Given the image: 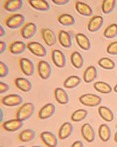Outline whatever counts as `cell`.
I'll list each match as a JSON object with an SVG mask.
<instances>
[{
  "label": "cell",
  "mask_w": 117,
  "mask_h": 147,
  "mask_svg": "<svg viewBox=\"0 0 117 147\" xmlns=\"http://www.w3.org/2000/svg\"><path fill=\"white\" fill-rule=\"evenodd\" d=\"M26 49V44L21 41H13L10 43L8 46V50L13 55H20Z\"/></svg>",
  "instance_id": "23"
},
{
  "label": "cell",
  "mask_w": 117,
  "mask_h": 147,
  "mask_svg": "<svg viewBox=\"0 0 117 147\" xmlns=\"http://www.w3.org/2000/svg\"><path fill=\"white\" fill-rule=\"evenodd\" d=\"M75 8L77 13L81 16L89 17L93 15L92 8L84 2L76 0L75 2Z\"/></svg>",
  "instance_id": "18"
},
{
  "label": "cell",
  "mask_w": 117,
  "mask_h": 147,
  "mask_svg": "<svg viewBox=\"0 0 117 147\" xmlns=\"http://www.w3.org/2000/svg\"><path fill=\"white\" fill-rule=\"evenodd\" d=\"M13 83L18 89L24 92H30L32 87V82L24 77H19L15 78Z\"/></svg>",
  "instance_id": "19"
},
{
  "label": "cell",
  "mask_w": 117,
  "mask_h": 147,
  "mask_svg": "<svg viewBox=\"0 0 117 147\" xmlns=\"http://www.w3.org/2000/svg\"><path fill=\"white\" fill-rule=\"evenodd\" d=\"M37 26L34 23L27 22L25 23L20 29V35L25 39L32 38L36 34Z\"/></svg>",
  "instance_id": "9"
},
{
  "label": "cell",
  "mask_w": 117,
  "mask_h": 147,
  "mask_svg": "<svg viewBox=\"0 0 117 147\" xmlns=\"http://www.w3.org/2000/svg\"><path fill=\"white\" fill-rule=\"evenodd\" d=\"M81 133L83 138L87 142H93L95 139V131L92 125L89 123H85L82 125Z\"/></svg>",
  "instance_id": "13"
},
{
  "label": "cell",
  "mask_w": 117,
  "mask_h": 147,
  "mask_svg": "<svg viewBox=\"0 0 117 147\" xmlns=\"http://www.w3.org/2000/svg\"><path fill=\"white\" fill-rule=\"evenodd\" d=\"M57 36V40L62 47L66 49L71 48L72 45V38L68 32L64 30H59Z\"/></svg>",
  "instance_id": "17"
},
{
  "label": "cell",
  "mask_w": 117,
  "mask_h": 147,
  "mask_svg": "<svg viewBox=\"0 0 117 147\" xmlns=\"http://www.w3.org/2000/svg\"><path fill=\"white\" fill-rule=\"evenodd\" d=\"M27 1L32 8L37 11L45 12L50 10V5L46 0H27Z\"/></svg>",
  "instance_id": "24"
},
{
  "label": "cell",
  "mask_w": 117,
  "mask_h": 147,
  "mask_svg": "<svg viewBox=\"0 0 117 147\" xmlns=\"http://www.w3.org/2000/svg\"><path fill=\"white\" fill-rule=\"evenodd\" d=\"M98 134L99 138L102 142H108L111 138V129L106 124H102L100 125L98 128Z\"/></svg>",
  "instance_id": "29"
},
{
  "label": "cell",
  "mask_w": 117,
  "mask_h": 147,
  "mask_svg": "<svg viewBox=\"0 0 117 147\" xmlns=\"http://www.w3.org/2000/svg\"><path fill=\"white\" fill-rule=\"evenodd\" d=\"M116 5V0H102L101 10L105 14H108L114 10Z\"/></svg>",
  "instance_id": "34"
},
{
  "label": "cell",
  "mask_w": 117,
  "mask_h": 147,
  "mask_svg": "<svg viewBox=\"0 0 117 147\" xmlns=\"http://www.w3.org/2000/svg\"><path fill=\"white\" fill-rule=\"evenodd\" d=\"M40 34L43 41L49 47H52L56 43L57 36L50 29L43 28L40 30Z\"/></svg>",
  "instance_id": "14"
},
{
  "label": "cell",
  "mask_w": 117,
  "mask_h": 147,
  "mask_svg": "<svg viewBox=\"0 0 117 147\" xmlns=\"http://www.w3.org/2000/svg\"><path fill=\"white\" fill-rule=\"evenodd\" d=\"M51 59L57 67L63 68L66 64V57L63 51L57 49H54L51 51Z\"/></svg>",
  "instance_id": "8"
},
{
  "label": "cell",
  "mask_w": 117,
  "mask_h": 147,
  "mask_svg": "<svg viewBox=\"0 0 117 147\" xmlns=\"http://www.w3.org/2000/svg\"><path fill=\"white\" fill-rule=\"evenodd\" d=\"M3 117H4V114H3V111L2 109H0V122L1 123L3 122Z\"/></svg>",
  "instance_id": "44"
},
{
  "label": "cell",
  "mask_w": 117,
  "mask_h": 147,
  "mask_svg": "<svg viewBox=\"0 0 117 147\" xmlns=\"http://www.w3.org/2000/svg\"><path fill=\"white\" fill-rule=\"evenodd\" d=\"M56 111V106L52 103H47L39 110L38 117L41 120L48 119L53 116Z\"/></svg>",
  "instance_id": "12"
},
{
  "label": "cell",
  "mask_w": 117,
  "mask_h": 147,
  "mask_svg": "<svg viewBox=\"0 0 117 147\" xmlns=\"http://www.w3.org/2000/svg\"><path fill=\"white\" fill-rule=\"evenodd\" d=\"M9 73V69L7 65L1 61H0V77L1 78H5L7 76Z\"/></svg>",
  "instance_id": "37"
},
{
  "label": "cell",
  "mask_w": 117,
  "mask_h": 147,
  "mask_svg": "<svg viewBox=\"0 0 117 147\" xmlns=\"http://www.w3.org/2000/svg\"><path fill=\"white\" fill-rule=\"evenodd\" d=\"M70 147H84V145L81 141L77 140L71 144Z\"/></svg>",
  "instance_id": "42"
},
{
  "label": "cell",
  "mask_w": 117,
  "mask_h": 147,
  "mask_svg": "<svg viewBox=\"0 0 117 147\" xmlns=\"http://www.w3.org/2000/svg\"><path fill=\"white\" fill-rule=\"evenodd\" d=\"M95 91L103 94H108L112 92V88L108 83L103 81H98L93 84Z\"/></svg>",
  "instance_id": "32"
},
{
  "label": "cell",
  "mask_w": 117,
  "mask_h": 147,
  "mask_svg": "<svg viewBox=\"0 0 117 147\" xmlns=\"http://www.w3.org/2000/svg\"><path fill=\"white\" fill-rule=\"evenodd\" d=\"M10 88L9 85L3 82H0V93L4 94L7 92Z\"/></svg>",
  "instance_id": "39"
},
{
  "label": "cell",
  "mask_w": 117,
  "mask_h": 147,
  "mask_svg": "<svg viewBox=\"0 0 117 147\" xmlns=\"http://www.w3.org/2000/svg\"></svg>",
  "instance_id": "50"
},
{
  "label": "cell",
  "mask_w": 117,
  "mask_h": 147,
  "mask_svg": "<svg viewBox=\"0 0 117 147\" xmlns=\"http://www.w3.org/2000/svg\"><path fill=\"white\" fill-rule=\"evenodd\" d=\"M114 91L115 92V93H117V84L114 86Z\"/></svg>",
  "instance_id": "46"
},
{
  "label": "cell",
  "mask_w": 117,
  "mask_h": 147,
  "mask_svg": "<svg viewBox=\"0 0 117 147\" xmlns=\"http://www.w3.org/2000/svg\"><path fill=\"white\" fill-rule=\"evenodd\" d=\"M99 115L102 119L108 122H112L114 119V115L111 109L103 106L99 107L98 109Z\"/></svg>",
  "instance_id": "31"
},
{
  "label": "cell",
  "mask_w": 117,
  "mask_h": 147,
  "mask_svg": "<svg viewBox=\"0 0 117 147\" xmlns=\"http://www.w3.org/2000/svg\"><path fill=\"white\" fill-rule=\"evenodd\" d=\"M103 36L107 38H113L117 36V24H112L108 26L103 32Z\"/></svg>",
  "instance_id": "36"
},
{
  "label": "cell",
  "mask_w": 117,
  "mask_h": 147,
  "mask_svg": "<svg viewBox=\"0 0 117 147\" xmlns=\"http://www.w3.org/2000/svg\"><path fill=\"white\" fill-rule=\"evenodd\" d=\"M79 102L83 105L88 107H95L101 103L102 99L99 95L94 94H84L78 98Z\"/></svg>",
  "instance_id": "3"
},
{
  "label": "cell",
  "mask_w": 117,
  "mask_h": 147,
  "mask_svg": "<svg viewBox=\"0 0 117 147\" xmlns=\"http://www.w3.org/2000/svg\"><path fill=\"white\" fill-rule=\"evenodd\" d=\"M41 142L46 147H56L58 144V138L49 131H42L39 135Z\"/></svg>",
  "instance_id": "4"
},
{
  "label": "cell",
  "mask_w": 117,
  "mask_h": 147,
  "mask_svg": "<svg viewBox=\"0 0 117 147\" xmlns=\"http://www.w3.org/2000/svg\"><path fill=\"white\" fill-rule=\"evenodd\" d=\"M0 147H4L3 146H0Z\"/></svg>",
  "instance_id": "49"
},
{
  "label": "cell",
  "mask_w": 117,
  "mask_h": 147,
  "mask_svg": "<svg viewBox=\"0 0 117 147\" xmlns=\"http://www.w3.org/2000/svg\"><path fill=\"white\" fill-rule=\"evenodd\" d=\"M106 51L110 55H117V41L111 42L108 46Z\"/></svg>",
  "instance_id": "38"
},
{
  "label": "cell",
  "mask_w": 117,
  "mask_h": 147,
  "mask_svg": "<svg viewBox=\"0 0 117 147\" xmlns=\"http://www.w3.org/2000/svg\"><path fill=\"white\" fill-rule=\"evenodd\" d=\"M31 147H45L44 146H40V145H34V146H32Z\"/></svg>",
  "instance_id": "47"
},
{
  "label": "cell",
  "mask_w": 117,
  "mask_h": 147,
  "mask_svg": "<svg viewBox=\"0 0 117 147\" xmlns=\"http://www.w3.org/2000/svg\"><path fill=\"white\" fill-rule=\"evenodd\" d=\"M36 136V132L32 129H26L22 131L17 137L18 141L21 142L27 143L33 140Z\"/></svg>",
  "instance_id": "25"
},
{
  "label": "cell",
  "mask_w": 117,
  "mask_h": 147,
  "mask_svg": "<svg viewBox=\"0 0 117 147\" xmlns=\"http://www.w3.org/2000/svg\"><path fill=\"white\" fill-rule=\"evenodd\" d=\"M57 20L61 25L65 26H71L75 23L74 17L67 13H62L58 15L57 17Z\"/></svg>",
  "instance_id": "30"
},
{
  "label": "cell",
  "mask_w": 117,
  "mask_h": 147,
  "mask_svg": "<svg viewBox=\"0 0 117 147\" xmlns=\"http://www.w3.org/2000/svg\"><path fill=\"white\" fill-rule=\"evenodd\" d=\"M98 65L101 67L107 70H112L115 67V63L108 57H102L98 61Z\"/></svg>",
  "instance_id": "35"
},
{
  "label": "cell",
  "mask_w": 117,
  "mask_h": 147,
  "mask_svg": "<svg viewBox=\"0 0 117 147\" xmlns=\"http://www.w3.org/2000/svg\"><path fill=\"white\" fill-rule=\"evenodd\" d=\"M51 1L57 5H65L69 2L70 0H51Z\"/></svg>",
  "instance_id": "40"
},
{
  "label": "cell",
  "mask_w": 117,
  "mask_h": 147,
  "mask_svg": "<svg viewBox=\"0 0 117 147\" xmlns=\"http://www.w3.org/2000/svg\"><path fill=\"white\" fill-rule=\"evenodd\" d=\"M6 34V32H5V30L4 28L2 26H0V37L4 36Z\"/></svg>",
  "instance_id": "43"
},
{
  "label": "cell",
  "mask_w": 117,
  "mask_h": 147,
  "mask_svg": "<svg viewBox=\"0 0 117 147\" xmlns=\"http://www.w3.org/2000/svg\"><path fill=\"white\" fill-rule=\"evenodd\" d=\"M88 115V111L83 109H79L72 113L70 117L71 121L75 123L81 122Z\"/></svg>",
  "instance_id": "33"
},
{
  "label": "cell",
  "mask_w": 117,
  "mask_h": 147,
  "mask_svg": "<svg viewBox=\"0 0 117 147\" xmlns=\"http://www.w3.org/2000/svg\"><path fill=\"white\" fill-rule=\"evenodd\" d=\"M23 100V98L20 94H11L3 97L1 102L5 106L14 107L21 105Z\"/></svg>",
  "instance_id": "10"
},
{
  "label": "cell",
  "mask_w": 117,
  "mask_h": 147,
  "mask_svg": "<svg viewBox=\"0 0 117 147\" xmlns=\"http://www.w3.org/2000/svg\"><path fill=\"white\" fill-rule=\"evenodd\" d=\"M97 76V70L95 67L89 66L83 72V80L85 83H91L96 79Z\"/></svg>",
  "instance_id": "26"
},
{
  "label": "cell",
  "mask_w": 117,
  "mask_h": 147,
  "mask_svg": "<svg viewBox=\"0 0 117 147\" xmlns=\"http://www.w3.org/2000/svg\"><path fill=\"white\" fill-rule=\"evenodd\" d=\"M38 75L43 80L50 78L52 74V68L49 63L44 60H40L37 64Z\"/></svg>",
  "instance_id": "7"
},
{
  "label": "cell",
  "mask_w": 117,
  "mask_h": 147,
  "mask_svg": "<svg viewBox=\"0 0 117 147\" xmlns=\"http://www.w3.org/2000/svg\"><path fill=\"white\" fill-rule=\"evenodd\" d=\"M27 49L32 54L38 57H44L47 55V51L44 46L40 42L35 41L28 42Z\"/></svg>",
  "instance_id": "6"
},
{
  "label": "cell",
  "mask_w": 117,
  "mask_h": 147,
  "mask_svg": "<svg viewBox=\"0 0 117 147\" xmlns=\"http://www.w3.org/2000/svg\"><path fill=\"white\" fill-rule=\"evenodd\" d=\"M103 23L104 19L102 16L94 15L90 19L88 22L87 29L90 32H96L101 28Z\"/></svg>",
  "instance_id": "15"
},
{
  "label": "cell",
  "mask_w": 117,
  "mask_h": 147,
  "mask_svg": "<svg viewBox=\"0 0 117 147\" xmlns=\"http://www.w3.org/2000/svg\"><path fill=\"white\" fill-rule=\"evenodd\" d=\"M114 140L115 142L117 144V131H116L114 134Z\"/></svg>",
  "instance_id": "45"
},
{
  "label": "cell",
  "mask_w": 117,
  "mask_h": 147,
  "mask_svg": "<svg viewBox=\"0 0 117 147\" xmlns=\"http://www.w3.org/2000/svg\"><path fill=\"white\" fill-rule=\"evenodd\" d=\"M73 125L71 122H65L59 127L58 131V138L60 140L67 139L70 136L73 131Z\"/></svg>",
  "instance_id": "16"
},
{
  "label": "cell",
  "mask_w": 117,
  "mask_h": 147,
  "mask_svg": "<svg viewBox=\"0 0 117 147\" xmlns=\"http://www.w3.org/2000/svg\"><path fill=\"white\" fill-rule=\"evenodd\" d=\"M35 111L34 105L31 102H26L22 105L16 110L15 118L24 122L32 116Z\"/></svg>",
  "instance_id": "1"
},
{
  "label": "cell",
  "mask_w": 117,
  "mask_h": 147,
  "mask_svg": "<svg viewBox=\"0 0 117 147\" xmlns=\"http://www.w3.org/2000/svg\"><path fill=\"white\" fill-rule=\"evenodd\" d=\"M82 80L77 76L72 75L67 77L63 82V86L67 89H73L80 85Z\"/></svg>",
  "instance_id": "28"
},
{
  "label": "cell",
  "mask_w": 117,
  "mask_h": 147,
  "mask_svg": "<svg viewBox=\"0 0 117 147\" xmlns=\"http://www.w3.org/2000/svg\"><path fill=\"white\" fill-rule=\"evenodd\" d=\"M18 65L22 73L26 76H32L34 74V64L30 59L20 57L18 60Z\"/></svg>",
  "instance_id": "5"
},
{
  "label": "cell",
  "mask_w": 117,
  "mask_h": 147,
  "mask_svg": "<svg viewBox=\"0 0 117 147\" xmlns=\"http://www.w3.org/2000/svg\"><path fill=\"white\" fill-rule=\"evenodd\" d=\"M53 95L55 100L60 105H65L69 103V95L65 90L62 88H55L53 91Z\"/></svg>",
  "instance_id": "21"
},
{
  "label": "cell",
  "mask_w": 117,
  "mask_h": 147,
  "mask_svg": "<svg viewBox=\"0 0 117 147\" xmlns=\"http://www.w3.org/2000/svg\"><path fill=\"white\" fill-rule=\"evenodd\" d=\"M27 147L26 146H24V145H22V146H18V147Z\"/></svg>",
  "instance_id": "48"
},
{
  "label": "cell",
  "mask_w": 117,
  "mask_h": 147,
  "mask_svg": "<svg viewBox=\"0 0 117 147\" xmlns=\"http://www.w3.org/2000/svg\"><path fill=\"white\" fill-rule=\"evenodd\" d=\"M75 40L78 47L85 51L89 50L91 48L90 40L85 34L81 32L75 34Z\"/></svg>",
  "instance_id": "22"
},
{
  "label": "cell",
  "mask_w": 117,
  "mask_h": 147,
  "mask_svg": "<svg viewBox=\"0 0 117 147\" xmlns=\"http://www.w3.org/2000/svg\"><path fill=\"white\" fill-rule=\"evenodd\" d=\"M70 61L71 65L77 69L81 68L84 64V60L82 55L80 52L75 51L70 56Z\"/></svg>",
  "instance_id": "27"
},
{
  "label": "cell",
  "mask_w": 117,
  "mask_h": 147,
  "mask_svg": "<svg viewBox=\"0 0 117 147\" xmlns=\"http://www.w3.org/2000/svg\"><path fill=\"white\" fill-rule=\"evenodd\" d=\"M22 6V0H5L2 5L3 9L11 13H14L19 11L21 9Z\"/></svg>",
  "instance_id": "20"
},
{
  "label": "cell",
  "mask_w": 117,
  "mask_h": 147,
  "mask_svg": "<svg viewBox=\"0 0 117 147\" xmlns=\"http://www.w3.org/2000/svg\"><path fill=\"white\" fill-rule=\"evenodd\" d=\"M23 121L15 118L3 122L1 123L2 129L7 132L17 131L23 126Z\"/></svg>",
  "instance_id": "11"
},
{
  "label": "cell",
  "mask_w": 117,
  "mask_h": 147,
  "mask_svg": "<svg viewBox=\"0 0 117 147\" xmlns=\"http://www.w3.org/2000/svg\"><path fill=\"white\" fill-rule=\"evenodd\" d=\"M25 18L22 14L13 13L7 16L4 20V25L10 29L21 28L25 24Z\"/></svg>",
  "instance_id": "2"
},
{
  "label": "cell",
  "mask_w": 117,
  "mask_h": 147,
  "mask_svg": "<svg viewBox=\"0 0 117 147\" xmlns=\"http://www.w3.org/2000/svg\"><path fill=\"white\" fill-rule=\"evenodd\" d=\"M7 45L4 41L0 42V54L1 55L5 52L7 49Z\"/></svg>",
  "instance_id": "41"
}]
</instances>
